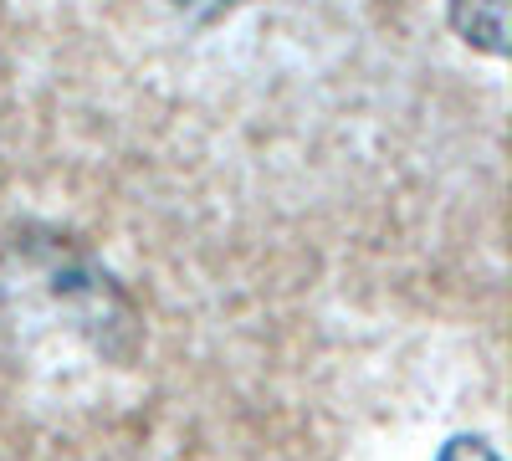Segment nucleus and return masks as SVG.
Returning a JSON list of instances; mask_svg holds the SVG:
<instances>
[{"label": "nucleus", "mask_w": 512, "mask_h": 461, "mask_svg": "<svg viewBox=\"0 0 512 461\" xmlns=\"http://www.w3.org/2000/svg\"><path fill=\"white\" fill-rule=\"evenodd\" d=\"M451 31L487 57H507V0H451Z\"/></svg>", "instance_id": "1"}, {"label": "nucleus", "mask_w": 512, "mask_h": 461, "mask_svg": "<svg viewBox=\"0 0 512 461\" xmlns=\"http://www.w3.org/2000/svg\"><path fill=\"white\" fill-rule=\"evenodd\" d=\"M436 461H502L482 436H451L446 446H441V456Z\"/></svg>", "instance_id": "2"}]
</instances>
